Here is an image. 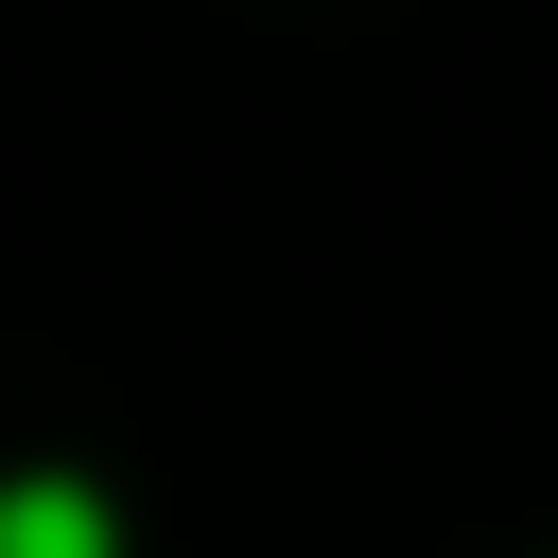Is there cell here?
<instances>
[{
    "mask_svg": "<svg viewBox=\"0 0 558 558\" xmlns=\"http://www.w3.org/2000/svg\"><path fill=\"white\" fill-rule=\"evenodd\" d=\"M0 558H105V506H87L70 471H17V488H0Z\"/></svg>",
    "mask_w": 558,
    "mask_h": 558,
    "instance_id": "obj_1",
    "label": "cell"
}]
</instances>
